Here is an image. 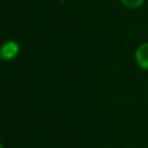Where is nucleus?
<instances>
[{
	"label": "nucleus",
	"instance_id": "obj_1",
	"mask_svg": "<svg viewBox=\"0 0 148 148\" xmlns=\"http://www.w3.org/2000/svg\"><path fill=\"white\" fill-rule=\"evenodd\" d=\"M20 53V46H18L17 42L14 40H8L3 44L1 47V60L3 61H10V60L16 59Z\"/></svg>",
	"mask_w": 148,
	"mask_h": 148
},
{
	"label": "nucleus",
	"instance_id": "obj_2",
	"mask_svg": "<svg viewBox=\"0 0 148 148\" xmlns=\"http://www.w3.org/2000/svg\"><path fill=\"white\" fill-rule=\"evenodd\" d=\"M135 61L138 66L148 72V42L142 43L135 51Z\"/></svg>",
	"mask_w": 148,
	"mask_h": 148
},
{
	"label": "nucleus",
	"instance_id": "obj_3",
	"mask_svg": "<svg viewBox=\"0 0 148 148\" xmlns=\"http://www.w3.org/2000/svg\"><path fill=\"white\" fill-rule=\"evenodd\" d=\"M125 7H127L129 9H138L143 5L144 0H120Z\"/></svg>",
	"mask_w": 148,
	"mask_h": 148
}]
</instances>
